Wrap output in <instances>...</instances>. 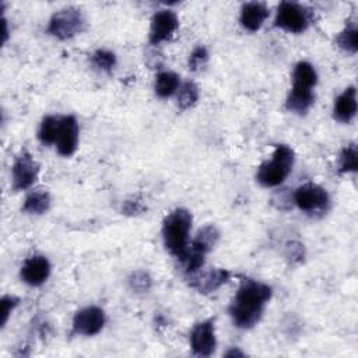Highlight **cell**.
Masks as SVG:
<instances>
[{
  "mask_svg": "<svg viewBox=\"0 0 358 358\" xmlns=\"http://www.w3.org/2000/svg\"><path fill=\"white\" fill-rule=\"evenodd\" d=\"M271 295L270 285L256 280H243L228 308L232 323L239 329H250L257 324Z\"/></svg>",
  "mask_w": 358,
  "mask_h": 358,
  "instance_id": "1",
  "label": "cell"
},
{
  "mask_svg": "<svg viewBox=\"0 0 358 358\" xmlns=\"http://www.w3.org/2000/svg\"><path fill=\"white\" fill-rule=\"evenodd\" d=\"M192 214L186 208H175L162 222V239L166 250L180 259L189 246Z\"/></svg>",
  "mask_w": 358,
  "mask_h": 358,
  "instance_id": "2",
  "label": "cell"
},
{
  "mask_svg": "<svg viewBox=\"0 0 358 358\" xmlns=\"http://www.w3.org/2000/svg\"><path fill=\"white\" fill-rule=\"evenodd\" d=\"M295 162V154L291 147L278 144L274 148L271 159L264 161L256 172V180L264 187H275L281 185L291 173Z\"/></svg>",
  "mask_w": 358,
  "mask_h": 358,
  "instance_id": "3",
  "label": "cell"
},
{
  "mask_svg": "<svg viewBox=\"0 0 358 358\" xmlns=\"http://www.w3.org/2000/svg\"><path fill=\"white\" fill-rule=\"evenodd\" d=\"M313 21V13L302 4L294 1H281L274 18V27L291 32L302 34Z\"/></svg>",
  "mask_w": 358,
  "mask_h": 358,
  "instance_id": "4",
  "label": "cell"
},
{
  "mask_svg": "<svg viewBox=\"0 0 358 358\" xmlns=\"http://www.w3.org/2000/svg\"><path fill=\"white\" fill-rule=\"evenodd\" d=\"M84 29V17L78 8L67 7L56 11L48 25V32L62 41L70 39Z\"/></svg>",
  "mask_w": 358,
  "mask_h": 358,
  "instance_id": "5",
  "label": "cell"
},
{
  "mask_svg": "<svg viewBox=\"0 0 358 358\" xmlns=\"http://www.w3.org/2000/svg\"><path fill=\"white\" fill-rule=\"evenodd\" d=\"M292 199L301 211L312 215L326 213L330 206V197L326 189L312 182L301 185L294 192Z\"/></svg>",
  "mask_w": 358,
  "mask_h": 358,
  "instance_id": "6",
  "label": "cell"
},
{
  "mask_svg": "<svg viewBox=\"0 0 358 358\" xmlns=\"http://www.w3.org/2000/svg\"><path fill=\"white\" fill-rule=\"evenodd\" d=\"M39 175V164L28 152L22 151L11 166V187L14 192L25 190L31 187Z\"/></svg>",
  "mask_w": 358,
  "mask_h": 358,
  "instance_id": "7",
  "label": "cell"
},
{
  "mask_svg": "<svg viewBox=\"0 0 358 358\" xmlns=\"http://www.w3.org/2000/svg\"><path fill=\"white\" fill-rule=\"evenodd\" d=\"M105 312L98 306H87L73 317V333L91 337L98 334L105 326Z\"/></svg>",
  "mask_w": 358,
  "mask_h": 358,
  "instance_id": "8",
  "label": "cell"
},
{
  "mask_svg": "<svg viewBox=\"0 0 358 358\" xmlns=\"http://www.w3.org/2000/svg\"><path fill=\"white\" fill-rule=\"evenodd\" d=\"M231 278V273L225 268H208L199 270L189 274V285L200 294H211L227 284Z\"/></svg>",
  "mask_w": 358,
  "mask_h": 358,
  "instance_id": "9",
  "label": "cell"
},
{
  "mask_svg": "<svg viewBox=\"0 0 358 358\" xmlns=\"http://www.w3.org/2000/svg\"><path fill=\"white\" fill-rule=\"evenodd\" d=\"M215 327L214 320L207 319L197 323L190 333V347L199 357H210L215 351Z\"/></svg>",
  "mask_w": 358,
  "mask_h": 358,
  "instance_id": "10",
  "label": "cell"
},
{
  "mask_svg": "<svg viewBox=\"0 0 358 358\" xmlns=\"http://www.w3.org/2000/svg\"><path fill=\"white\" fill-rule=\"evenodd\" d=\"M179 27L178 15L171 10H159L157 11L151 18L150 25V43L151 45H159L161 42L169 39L173 32Z\"/></svg>",
  "mask_w": 358,
  "mask_h": 358,
  "instance_id": "11",
  "label": "cell"
},
{
  "mask_svg": "<svg viewBox=\"0 0 358 358\" xmlns=\"http://www.w3.org/2000/svg\"><path fill=\"white\" fill-rule=\"evenodd\" d=\"M78 123L73 115L60 116V126L56 137V150L63 157H70L78 147Z\"/></svg>",
  "mask_w": 358,
  "mask_h": 358,
  "instance_id": "12",
  "label": "cell"
},
{
  "mask_svg": "<svg viewBox=\"0 0 358 358\" xmlns=\"http://www.w3.org/2000/svg\"><path fill=\"white\" fill-rule=\"evenodd\" d=\"M50 274V263L45 256L35 255L28 257L20 270L21 280L31 285V287H39L42 285Z\"/></svg>",
  "mask_w": 358,
  "mask_h": 358,
  "instance_id": "13",
  "label": "cell"
},
{
  "mask_svg": "<svg viewBox=\"0 0 358 358\" xmlns=\"http://www.w3.org/2000/svg\"><path fill=\"white\" fill-rule=\"evenodd\" d=\"M268 14H270L268 7L264 3L249 1L242 6L239 21H241V25L246 31L256 32L262 28V25L267 20Z\"/></svg>",
  "mask_w": 358,
  "mask_h": 358,
  "instance_id": "14",
  "label": "cell"
},
{
  "mask_svg": "<svg viewBox=\"0 0 358 358\" xmlns=\"http://www.w3.org/2000/svg\"><path fill=\"white\" fill-rule=\"evenodd\" d=\"M357 115V90L347 87L334 101L333 117L341 123H350Z\"/></svg>",
  "mask_w": 358,
  "mask_h": 358,
  "instance_id": "15",
  "label": "cell"
},
{
  "mask_svg": "<svg viewBox=\"0 0 358 358\" xmlns=\"http://www.w3.org/2000/svg\"><path fill=\"white\" fill-rule=\"evenodd\" d=\"M218 241H220L218 228L214 224H207L197 231L196 236L193 238V241L190 242L187 249L197 255L207 256V253L214 249V246L218 243Z\"/></svg>",
  "mask_w": 358,
  "mask_h": 358,
  "instance_id": "16",
  "label": "cell"
},
{
  "mask_svg": "<svg viewBox=\"0 0 358 358\" xmlns=\"http://www.w3.org/2000/svg\"><path fill=\"white\" fill-rule=\"evenodd\" d=\"M315 102V94L309 88H301V87H292L287 101L285 108L296 115H305L310 106Z\"/></svg>",
  "mask_w": 358,
  "mask_h": 358,
  "instance_id": "17",
  "label": "cell"
},
{
  "mask_svg": "<svg viewBox=\"0 0 358 358\" xmlns=\"http://www.w3.org/2000/svg\"><path fill=\"white\" fill-rule=\"evenodd\" d=\"M50 194L46 189H35L28 193L24 200L22 211L32 215H42L49 211L50 208Z\"/></svg>",
  "mask_w": 358,
  "mask_h": 358,
  "instance_id": "18",
  "label": "cell"
},
{
  "mask_svg": "<svg viewBox=\"0 0 358 358\" xmlns=\"http://www.w3.org/2000/svg\"><path fill=\"white\" fill-rule=\"evenodd\" d=\"M317 83V73L308 62H298L292 71V87L312 90Z\"/></svg>",
  "mask_w": 358,
  "mask_h": 358,
  "instance_id": "19",
  "label": "cell"
},
{
  "mask_svg": "<svg viewBox=\"0 0 358 358\" xmlns=\"http://www.w3.org/2000/svg\"><path fill=\"white\" fill-rule=\"evenodd\" d=\"M180 87L179 76L173 71H161L155 77L154 90L159 98H169Z\"/></svg>",
  "mask_w": 358,
  "mask_h": 358,
  "instance_id": "20",
  "label": "cell"
},
{
  "mask_svg": "<svg viewBox=\"0 0 358 358\" xmlns=\"http://www.w3.org/2000/svg\"><path fill=\"white\" fill-rule=\"evenodd\" d=\"M336 43L340 49H343L347 53H357L358 50V29L357 24L354 21H350L344 29L337 35Z\"/></svg>",
  "mask_w": 358,
  "mask_h": 358,
  "instance_id": "21",
  "label": "cell"
},
{
  "mask_svg": "<svg viewBox=\"0 0 358 358\" xmlns=\"http://www.w3.org/2000/svg\"><path fill=\"white\" fill-rule=\"evenodd\" d=\"M59 126H60V116H55V115L45 116L38 129L39 141L45 145L55 144L57 131H59Z\"/></svg>",
  "mask_w": 358,
  "mask_h": 358,
  "instance_id": "22",
  "label": "cell"
},
{
  "mask_svg": "<svg viewBox=\"0 0 358 358\" xmlns=\"http://www.w3.org/2000/svg\"><path fill=\"white\" fill-rule=\"evenodd\" d=\"M358 169V150L357 145L348 144L345 145L338 158V173H350Z\"/></svg>",
  "mask_w": 358,
  "mask_h": 358,
  "instance_id": "23",
  "label": "cell"
},
{
  "mask_svg": "<svg viewBox=\"0 0 358 358\" xmlns=\"http://www.w3.org/2000/svg\"><path fill=\"white\" fill-rule=\"evenodd\" d=\"M199 99V87L193 81H186L179 87L178 94V108L180 110L190 109L196 105Z\"/></svg>",
  "mask_w": 358,
  "mask_h": 358,
  "instance_id": "24",
  "label": "cell"
},
{
  "mask_svg": "<svg viewBox=\"0 0 358 358\" xmlns=\"http://www.w3.org/2000/svg\"><path fill=\"white\" fill-rule=\"evenodd\" d=\"M92 64L99 69L101 71H112V69L116 66V56L113 52L106 49H98L91 56Z\"/></svg>",
  "mask_w": 358,
  "mask_h": 358,
  "instance_id": "25",
  "label": "cell"
},
{
  "mask_svg": "<svg viewBox=\"0 0 358 358\" xmlns=\"http://www.w3.org/2000/svg\"><path fill=\"white\" fill-rule=\"evenodd\" d=\"M129 285L136 294H145L151 289L152 280L144 270H136L129 277Z\"/></svg>",
  "mask_w": 358,
  "mask_h": 358,
  "instance_id": "26",
  "label": "cell"
},
{
  "mask_svg": "<svg viewBox=\"0 0 358 358\" xmlns=\"http://www.w3.org/2000/svg\"><path fill=\"white\" fill-rule=\"evenodd\" d=\"M208 62V52L203 45H199L193 49V52L189 56V70L190 71H200L204 69V66Z\"/></svg>",
  "mask_w": 358,
  "mask_h": 358,
  "instance_id": "27",
  "label": "cell"
},
{
  "mask_svg": "<svg viewBox=\"0 0 358 358\" xmlns=\"http://www.w3.org/2000/svg\"><path fill=\"white\" fill-rule=\"evenodd\" d=\"M147 210L144 201L138 196H133L127 200H124L122 206V213L126 215H138L143 214Z\"/></svg>",
  "mask_w": 358,
  "mask_h": 358,
  "instance_id": "28",
  "label": "cell"
},
{
  "mask_svg": "<svg viewBox=\"0 0 358 358\" xmlns=\"http://www.w3.org/2000/svg\"><path fill=\"white\" fill-rule=\"evenodd\" d=\"M20 299L14 295H4L1 298V327L6 326L11 312L18 306Z\"/></svg>",
  "mask_w": 358,
  "mask_h": 358,
  "instance_id": "29",
  "label": "cell"
},
{
  "mask_svg": "<svg viewBox=\"0 0 358 358\" xmlns=\"http://www.w3.org/2000/svg\"><path fill=\"white\" fill-rule=\"evenodd\" d=\"M285 255H287V257H288L292 263H299V262H302L303 257H305L303 245L299 243V242H295V241L288 242L287 246H285Z\"/></svg>",
  "mask_w": 358,
  "mask_h": 358,
  "instance_id": "30",
  "label": "cell"
},
{
  "mask_svg": "<svg viewBox=\"0 0 358 358\" xmlns=\"http://www.w3.org/2000/svg\"><path fill=\"white\" fill-rule=\"evenodd\" d=\"M164 62V57H162V53L158 52V50H150L147 52L145 55V63L148 64L150 69H159L161 64Z\"/></svg>",
  "mask_w": 358,
  "mask_h": 358,
  "instance_id": "31",
  "label": "cell"
},
{
  "mask_svg": "<svg viewBox=\"0 0 358 358\" xmlns=\"http://www.w3.org/2000/svg\"><path fill=\"white\" fill-rule=\"evenodd\" d=\"M227 358H234V357H245V354L239 348H231L225 352Z\"/></svg>",
  "mask_w": 358,
  "mask_h": 358,
  "instance_id": "32",
  "label": "cell"
}]
</instances>
